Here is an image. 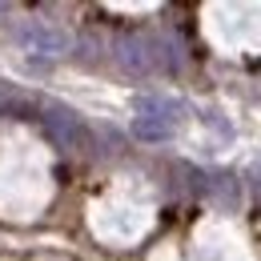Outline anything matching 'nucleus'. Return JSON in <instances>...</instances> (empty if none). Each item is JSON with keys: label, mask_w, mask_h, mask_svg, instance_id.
<instances>
[{"label": "nucleus", "mask_w": 261, "mask_h": 261, "mask_svg": "<svg viewBox=\"0 0 261 261\" xmlns=\"http://www.w3.org/2000/svg\"><path fill=\"white\" fill-rule=\"evenodd\" d=\"M185 125V105L173 97H161V93H149V97L133 100V137L137 141H173L177 129Z\"/></svg>", "instance_id": "1"}, {"label": "nucleus", "mask_w": 261, "mask_h": 261, "mask_svg": "<svg viewBox=\"0 0 261 261\" xmlns=\"http://www.w3.org/2000/svg\"><path fill=\"white\" fill-rule=\"evenodd\" d=\"M117 65L133 76H153L165 68V44L149 33H129L117 40Z\"/></svg>", "instance_id": "2"}, {"label": "nucleus", "mask_w": 261, "mask_h": 261, "mask_svg": "<svg viewBox=\"0 0 261 261\" xmlns=\"http://www.w3.org/2000/svg\"><path fill=\"white\" fill-rule=\"evenodd\" d=\"M40 125L48 133V141H53L57 149H65V153H89V149H93V133H89V125H85L76 113L48 109V113L40 117Z\"/></svg>", "instance_id": "3"}, {"label": "nucleus", "mask_w": 261, "mask_h": 261, "mask_svg": "<svg viewBox=\"0 0 261 261\" xmlns=\"http://www.w3.org/2000/svg\"><path fill=\"white\" fill-rule=\"evenodd\" d=\"M16 44L24 53H33V57H65L72 48V36L53 20H24L16 29Z\"/></svg>", "instance_id": "4"}]
</instances>
